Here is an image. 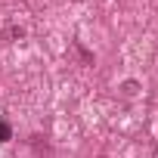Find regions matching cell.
Returning a JSON list of instances; mask_svg holds the SVG:
<instances>
[{
    "mask_svg": "<svg viewBox=\"0 0 158 158\" xmlns=\"http://www.w3.org/2000/svg\"><path fill=\"white\" fill-rule=\"evenodd\" d=\"M10 139H13V127L6 121H0V143H10Z\"/></svg>",
    "mask_w": 158,
    "mask_h": 158,
    "instance_id": "1",
    "label": "cell"
},
{
    "mask_svg": "<svg viewBox=\"0 0 158 158\" xmlns=\"http://www.w3.org/2000/svg\"><path fill=\"white\" fill-rule=\"evenodd\" d=\"M124 93H136V81H127L124 84Z\"/></svg>",
    "mask_w": 158,
    "mask_h": 158,
    "instance_id": "2",
    "label": "cell"
}]
</instances>
